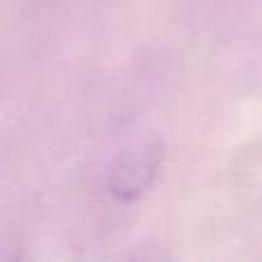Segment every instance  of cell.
Wrapping results in <instances>:
<instances>
[{
	"label": "cell",
	"instance_id": "cell-1",
	"mask_svg": "<svg viewBox=\"0 0 262 262\" xmlns=\"http://www.w3.org/2000/svg\"><path fill=\"white\" fill-rule=\"evenodd\" d=\"M163 163V147L159 143H145L131 147L115 159L111 168L108 191L118 203H134L154 184Z\"/></svg>",
	"mask_w": 262,
	"mask_h": 262
}]
</instances>
